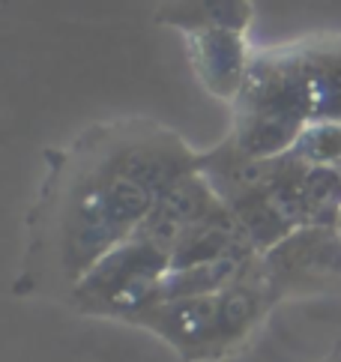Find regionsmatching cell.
Here are the masks:
<instances>
[{
    "label": "cell",
    "instance_id": "6da1fadb",
    "mask_svg": "<svg viewBox=\"0 0 341 362\" xmlns=\"http://www.w3.org/2000/svg\"><path fill=\"white\" fill-rule=\"evenodd\" d=\"M42 159L12 293L63 303L99 257L138 234L174 180L198 171L201 150L159 120L123 117L81 129Z\"/></svg>",
    "mask_w": 341,
    "mask_h": 362
},
{
    "label": "cell",
    "instance_id": "7a4b0ae2",
    "mask_svg": "<svg viewBox=\"0 0 341 362\" xmlns=\"http://www.w3.org/2000/svg\"><path fill=\"white\" fill-rule=\"evenodd\" d=\"M170 255L144 237L111 249L75 281L63 305L78 317L129 323L162 296Z\"/></svg>",
    "mask_w": 341,
    "mask_h": 362
},
{
    "label": "cell",
    "instance_id": "3957f363",
    "mask_svg": "<svg viewBox=\"0 0 341 362\" xmlns=\"http://www.w3.org/2000/svg\"><path fill=\"white\" fill-rule=\"evenodd\" d=\"M260 267L279 303L330 293L341 288V237L335 228L303 225L260 255Z\"/></svg>",
    "mask_w": 341,
    "mask_h": 362
},
{
    "label": "cell",
    "instance_id": "277c9868",
    "mask_svg": "<svg viewBox=\"0 0 341 362\" xmlns=\"http://www.w3.org/2000/svg\"><path fill=\"white\" fill-rule=\"evenodd\" d=\"M129 327L165 341L183 362H225V339H221L219 293L216 296H165L144 308Z\"/></svg>",
    "mask_w": 341,
    "mask_h": 362
},
{
    "label": "cell",
    "instance_id": "5b68a950",
    "mask_svg": "<svg viewBox=\"0 0 341 362\" xmlns=\"http://www.w3.org/2000/svg\"><path fill=\"white\" fill-rule=\"evenodd\" d=\"M221 206H225V201L216 195L209 180L201 171H189L180 180H174V183L156 198L153 210L141 222L135 237L150 240L153 245H159L162 252L174 255L183 237H186L192 228H198L204 218L219 213Z\"/></svg>",
    "mask_w": 341,
    "mask_h": 362
},
{
    "label": "cell",
    "instance_id": "8992f818",
    "mask_svg": "<svg viewBox=\"0 0 341 362\" xmlns=\"http://www.w3.org/2000/svg\"><path fill=\"white\" fill-rule=\"evenodd\" d=\"M183 40H186V54L195 78L201 81L209 96L231 105L240 96L255 57V48L248 45V33L213 28L186 33Z\"/></svg>",
    "mask_w": 341,
    "mask_h": 362
},
{
    "label": "cell",
    "instance_id": "52a82bcc",
    "mask_svg": "<svg viewBox=\"0 0 341 362\" xmlns=\"http://www.w3.org/2000/svg\"><path fill=\"white\" fill-rule=\"evenodd\" d=\"M279 305V296L272 293L264 267H260V255H255L252 264L243 269V276L219 293L221 339H225L228 359L240 356L255 341V335L264 329V323Z\"/></svg>",
    "mask_w": 341,
    "mask_h": 362
},
{
    "label": "cell",
    "instance_id": "ba28073f",
    "mask_svg": "<svg viewBox=\"0 0 341 362\" xmlns=\"http://www.w3.org/2000/svg\"><path fill=\"white\" fill-rule=\"evenodd\" d=\"M284 165V156L279 159H255L243 153L233 141L225 135L216 147L201 150L198 171L209 180V186L216 189V195L228 206H237L248 198L267 192L275 177H279Z\"/></svg>",
    "mask_w": 341,
    "mask_h": 362
},
{
    "label": "cell",
    "instance_id": "9c48e42d",
    "mask_svg": "<svg viewBox=\"0 0 341 362\" xmlns=\"http://www.w3.org/2000/svg\"><path fill=\"white\" fill-rule=\"evenodd\" d=\"M294 54L303 75L311 123L338 120L341 123V33H320L296 40Z\"/></svg>",
    "mask_w": 341,
    "mask_h": 362
},
{
    "label": "cell",
    "instance_id": "30bf717a",
    "mask_svg": "<svg viewBox=\"0 0 341 362\" xmlns=\"http://www.w3.org/2000/svg\"><path fill=\"white\" fill-rule=\"evenodd\" d=\"M252 21H255L252 0H162L159 9H156V24L180 30L183 36L213 28L248 33Z\"/></svg>",
    "mask_w": 341,
    "mask_h": 362
},
{
    "label": "cell",
    "instance_id": "8fae6325",
    "mask_svg": "<svg viewBox=\"0 0 341 362\" xmlns=\"http://www.w3.org/2000/svg\"><path fill=\"white\" fill-rule=\"evenodd\" d=\"M303 206H306V225L335 228L341 216V168L306 165Z\"/></svg>",
    "mask_w": 341,
    "mask_h": 362
},
{
    "label": "cell",
    "instance_id": "7c38bea8",
    "mask_svg": "<svg viewBox=\"0 0 341 362\" xmlns=\"http://www.w3.org/2000/svg\"><path fill=\"white\" fill-rule=\"evenodd\" d=\"M306 165L320 168H341V123L338 120H314L303 129L291 150Z\"/></svg>",
    "mask_w": 341,
    "mask_h": 362
},
{
    "label": "cell",
    "instance_id": "4fadbf2b",
    "mask_svg": "<svg viewBox=\"0 0 341 362\" xmlns=\"http://www.w3.org/2000/svg\"><path fill=\"white\" fill-rule=\"evenodd\" d=\"M320 362H341V344L335 347V351H333V354H326V356H323Z\"/></svg>",
    "mask_w": 341,
    "mask_h": 362
},
{
    "label": "cell",
    "instance_id": "5bb4252c",
    "mask_svg": "<svg viewBox=\"0 0 341 362\" xmlns=\"http://www.w3.org/2000/svg\"><path fill=\"white\" fill-rule=\"evenodd\" d=\"M335 230H338V237H341V216H338V222H335Z\"/></svg>",
    "mask_w": 341,
    "mask_h": 362
}]
</instances>
